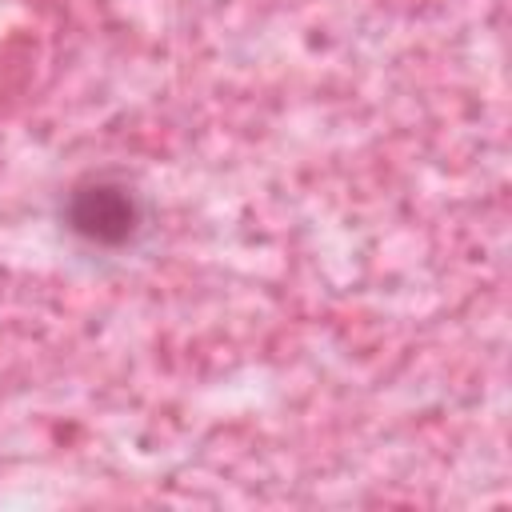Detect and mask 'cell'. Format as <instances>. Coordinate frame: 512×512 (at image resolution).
I'll use <instances>...</instances> for the list:
<instances>
[{
  "label": "cell",
  "mask_w": 512,
  "mask_h": 512,
  "mask_svg": "<svg viewBox=\"0 0 512 512\" xmlns=\"http://www.w3.org/2000/svg\"><path fill=\"white\" fill-rule=\"evenodd\" d=\"M60 220H64V228L80 244L116 252V248H128L140 236V228H144V200H140V192L124 176H116V172H88V176H80L64 192Z\"/></svg>",
  "instance_id": "cell-1"
}]
</instances>
